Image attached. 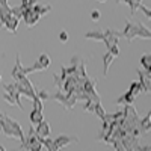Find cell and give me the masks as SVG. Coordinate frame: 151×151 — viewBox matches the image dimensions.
Wrapping results in <instances>:
<instances>
[{
    "mask_svg": "<svg viewBox=\"0 0 151 151\" xmlns=\"http://www.w3.org/2000/svg\"><path fill=\"white\" fill-rule=\"evenodd\" d=\"M100 17H101V14H100V11L94 9V11L91 12V18H92L94 21H98V20H100Z\"/></svg>",
    "mask_w": 151,
    "mask_h": 151,
    "instance_id": "4dcf8cb0",
    "label": "cell"
},
{
    "mask_svg": "<svg viewBox=\"0 0 151 151\" xmlns=\"http://www.w3.org/2000/svg\"><path fill=\"white\" fill-rule=\"evenodd\" d=\"M71 142H79V139H77L76 136H68V134H60V136H58L56 139H55L56 151L60 150V148H64V147H67V145L71 144Z\"/></svg>",
    "mask_w": 151,
    "mask_h": 151,
    "instance_id": "ba28073f",
    "label": "cell"
},
{
    "mask_svg": "<svg viewBox=\"0 0 151 151\" xmlns=\"http://www.w3.org/2000/svg\"><path fill=\"white\" fill-rule=\"evenodd\" d=\"M137 74H139V83L142 86V92H150V86H151V83H150V71L139 70Z\"/></svg>",
    "mask_w": 151,
    "mask_h": 151,
    "instance_id": "7c38bea8",
    "label": "cell"
},
{
    "mask_svg": "<svg viewBox=\"0 0 151 151\" xmlns=\"http://www.w3.org/2000/svg\"><path fill=\"white\" fill-rule=\"evenodd\" d=\"M3 100H5V101H6V103H9V104H12V106H17V104H15V100H14V98H12V97H11V95H9L8 92H6V94H3Z\"/></svg>",
    "mask_w": 151,
    "mask_h": 151,
    "instance_id": "f1b7e54d",
    "label": "cell"
},
{
    "mask_svg": "<svg viewBox=\"0 0 151 151\" xmlns=\"http://www.w3.org/2000/svg\"><path fill=\"white\" fill-rule=\"evenodd\" d=\"M48 100H55V101H58L60 106H64V109H67V110L73 109L76 106V103H77V98H76L74 94L64 92L62 89H59L55 94H50V98Z\"/></svg>",
    "mask_w": 151,
    "mask_h": 151,
    "instance_id": "3957f363",
    "label": "cell"
},
{
    "mask_svg": "<svg viewBox=\"0 0 151 151\" xmlns=\"http://www.w3.org/2000/svg\"><path fill=\"white\" fill-rule=\"evenodd\" d=\"M129 92L136 98V95H139L141 92H142V86H141V83H139V80H134V82H132L130 83V88H129Z\"/></svg>",
    "mask_w": 151,
    "mask_h": 151,
    "instance_id": "ffe728a7",
    "label": "cell"
},
{
    "mask_svg": "<svg viewBox=\"0 0 151 151\" xmlns=\"http://www.w3.org/2000/svg\"><path fill=\"white\" fill-rule=\"evenodd\" d=\"M137 9H142V12H144V14L150 18L151 17V12H150V9L147 8V6H144V5H139V8H137Z\"/></svg>",
    "mask_w": 151,
    "mask_h": 151,
    "instance_id": "1f68e13d",
    "label": "cell"
},
{
    "mask_svg": "<svg viewBox=\"0 0 151 151\" xmlns=\"http://www.w3.org/2000/svg\"><path fill=\"white\" fill-rule=\"evenodd\" d=\"M14 85H15V88H17V89H18V92H20L21 95H24V97H27V98H30V100H33V98L36 97V92H35V88L32 86L30 80L27 79V76H24V77H21L20 80L14 82Z\"/></svg>",
    "mask_w": 151,
    "mask_h": 151,
    "instance_id": "5b68a950",
    "label": "cell"
},
{
    "mask_svg": "<svg viewBox=\"0 0 151 151\" xmlns=\"http://www.w3.org/2000/svg\"><path fill=\"white\" fill-rule=\"evenodd\" d=\"M98 2H106V0H98Z\"/></svg>",
    "mask_w": 151,
    "mask_h": 151,
    "instance_id": "e575fe53",
    "label": "cell"
},
{
    "mask_svg": "<svg viewBox=\"0 0 151 151\" xmlns=\"http://www.w3.org/2000/svg\"><path fill=\"white\" fill-rule=\"evenodd\" d=\"M94 106H95V103L92 101V100L86 98V100H85V106H83V110H85V112H91V113H94Z\"/></svg>",
    "mask_w": 151,
    "mask_h": 151,
    "instance_id": "484cf974",
    "label": "cell"
},
{
    "mask_svg": "<svg viewBox=\"0 0 151 151\" xmlns=\"http://www.w3.org/2000/svg\"><path fill=\"white\" fill-rule=\"evenodd\" d=\"M94 113H95V115H97L100 119L104 118L106 112H104V109H103V106H101V101H100V103H95V106H94Z\"/></svg>",
    "mask_w": 151,
    "mask_h": 151,
    "instance_id": "603a6c76",
    "label": "cell"
},
{
    "mask_svg": "<svg viewBox=\"0 0 151 151\" xmlns=\"http://www.w3.org/2000/svg\"><path fill=\"white\" fill-rule=\"evenodd\" d=\"M35 133L36 136H40V137H45V136H50V133H52V130H50V125L47 121H40L36 125H35Z\"/></svg>",
    "mask_w": 151,
    "mask_h": 151,
    "instance_id": "8fae6325",
    "label": "cell"
},
{
    "mask_svg": "<svg viewBox=\"0 0 151 151\" xmlns=\"http://www.w3.org/2000/svg\"><path fill=\"white\" fill-rule=\"evenodd\" d=\"M0 6H9L8 0H0Z\"/></svg>",
    "mask_w": 151,
    "mask_h": 151,
    "instance_id": "d6a6232c",
    "label": "cell"
},
{
    "mask_svg": "<svg viewBox=\"0 0 151 151\" xmlns=\"http://www.w3.org/2000/svg\"><path fill=\"white\" fill-rule=\"evenodd\" d=\"M40 141L42 144V147L48 151H56V147H55V141L50 139V136H45V137H40Z\"/></svg>",
    "mask_w": 151,
    "mask_h": 151,
    "instance_id": "d6986e66",
    "label": "cell"
},
{
    "mask_svg": "<svg viewBox=\"0 0 151 151\" xmlns=\"http://www.w3.org/2000/svg\"><path fill=\"white\" fill-rule=\"evenodd\" d=\"M0 83H2V76H0Z\"/></svg>",
    "mask_w": 151,
    "mask_h": 151,
    "instance_id": "d590c367",
    "label": "cell"
},
{
    "mask_svg": "<svg viewBox=\"0 0 151 151\" xmlns=\"http://www.w3.org/2000/svg\"><path fill=\"white\" fill-rule=\"evenodd\" d=\"M133 101H134V97L127 91V92H124V94L116 100V104H124V106H125V104H132Z\"/></svg>",
    "mask_w": 151,
    "mask_h": 151,
    "instance_id": "e0dca14e",
    "label": "cell"
},
{
    "mask_svg": "<svg viewBox=\"0 0 151 151\" xmlns=\"http://www.w3.org/2000/svg\"><path fill=\"white\" fill-rule=\"evenodd\" d=\"M11 14L14 15V17H17L18 20H21V18H23V6L20 5V6H14V8H11Z\"/></svg>",
    "mask_w": 151,
    "mask_h": 151,
    "instance_id": "cb8c5ba5",
    "label": "cell"
},
{
    "mask_svg": "<svg viewBox=\"0 0 151 151\" xmlns=\"http://www.w3.org/2000/svg\"><path fill=\"white\" fill-rule=\"evenodd\" d=\"M141 65L144 67V70L150 71V68H151V56H150V53L142 55V58H141Z\"/></svg>",
    "mask_w": 151,
    "mask_h": 151,
    "instance_id": "7402d4cb",
    "label": "cell"
},
{
    "mask_svg": "<svg viewBox=\"0 0 151 151\" xmlns=\"http://www.w3.org/2000/svg\"><path fill=\"white\" fill-rule=\"evenodd\" d=\"M11 76H12V79H14L15 82L26 76L24 74V67L21 65V60H20V53H17V56H15V65H14V70H12Z\"/></svg>",
    "mask_w": 151,
    "mask_h": 151,
    "instance_id": "30bf717a",
    "label": "cell"
},
{
    "mask_svg": "<svg viewBox=\"0 0 151 151\" xmlns=\"http://www.w3.org/2000/svg\"><path fill=\"white\" fill-rule=\"evenodd\" d=\"M86 40H95V41H103L104 40V32L103 30H89L85 33Z\"/></svg>",
    "mask_w": 151,
    "mask_h": 151,
    "instance_id": "9a60e30c",
    "label": "cell"
},
{
    "mask_svg": "<svg viewBox=\"0 0 151 151\" xmlns=\"http://www.w3.org/2000/svg\"><path fill=\"white\" fill-rule=\"evenodd\" d=\"M112 30H113V29H112ZM113 33H115L118 38L124 36L129 42H132L136 36L144 38V40H150V38H151V32H150L148 27H145L141 21L133 23L132 20H127V21H125L124 30H121V32H119V30H113Z\"/></svg>",
    "mask_w": 151,
    "mask_h": 151,
    "instance_id": "6da1fadb",
    "label": "cell"
},
{
    "mask_svg": "<svg viewBox=\"0 0 151 151\" xmlns=\"http://www.w3.org/2000/svg\"><path fill=\"white\" fill-rule=\"evenodd\" d=\"M107 52H110V55L113 56V58H118V55H119V48H118V44H115V45H112Z\"/></svg>",
    "mask_w": 151,
    "mask_h": 151,
    "instance_id": "4316f807",
    "label": "cell"
},
{
    "mask_svg": "<svg viewBox=\"0 0 151 151\" xmlns=\"http://www.w3.org/2000/svg\"><path fill=\"white\" fill-rule=\"evenodd\" d=\"M36 3V0H21V6L23 8H32Z\"/></svg>",
    "mask_w": 151,
    "mask_h": 151,
    "instance_id": "83f0119b",
    "label": "cell"
},
{
    "mask_svg": "<svg viewBox=\"0 0 151 151\" xmlns=\"http://www.w3.org/2000/svg\"><path fill=\"white\" fill-rule=\"evenodd\" d=\"M139 127H141V132H142V133H147V132H150V129H151L150 112H148V115H147V116H144L142 119H139Z\"/></svg>",
    "mask_w": 151,
    "mask_h": 151,
    "instance_id": "ac0fdd59",
    "label": "cell"
},
{
    "mask_svg": "<svg viewBox=\"0 0 151 151\" xmlns=\"http://www.w3.org/2000/svg\"><path fill=\"white\" fill-rule=\"evenodd\" d=\"M21 150H30V151H40L42 150V144L40 141V136H36L35 133V129L30 127L29 129V133H27V137H24V141L21 142Z\"/></svg>",
    "mask_w": 151,
    "mask_h": 151,
    "instance_id": "277c9868",
    "label": "cell"
},
{
    "mask_svg": "<svg viewBox=\"0 0 151 151\" xmlns=\"http://www.w3.org/2000/svg\"><path fill=\"white\" fill-rule=\"evenodd\" d=\"M35 92H36V97L40 98V100H42V101H45V100L50 98V94L45 89H35Z\"/></svg>",
    "mask_w": 151,
    "mask_h": 151,
    "instance_id": "d4e9b609",
    "label": "cell"
},
{
    "mask_svg": "<svg viewBox=\"0 0 151 151\" xmlns=\"http://www.w3.org/2000/svg\"><path fill=\"white\" fill-rule=\"evenodd\" d=\"M29 118H30V122H32V125H36L40 121H42L44 119V115H42V110H38V109H32V112H30V115H29Z\"/></svg>",
    "mask_w": 151,
    "mask_h": 151,
    "instance_id": "5bb4252c",
    "label": "cell"
},
{
    "mask_svg": "<svg viewBox=\"0 0 151 151\" xmlns=\"http://www.w3.org/2000/svg\"><path fill=\"white\" fill-rule=\"evenodd\" d=\"M50 64H52V58H50L47 53H41L40 58H38V60L35 62V64L29 68H24V74H30V73H35V71H47V68L50 67Z\"/></svg>",
    "mask_w": 151,
    "mask_h": 151,
    "instance_id": "8992f818",
    "label": "cell"
},
{
    "mask_svg": "<svg viewBox=\"0 0 151 151\" xmlns=\"http://www.w3.org/2000/svg\"><path fill=\"white\" fill-rule=\"evenodd\" d=\"M3 88H5V91L15 100V104H17V107L20 109V110H23V104H21V94L18 92V89L15 88V85L12 83V85H3Z\"/></svg>",
    "mask_w": 151,
    "mask_h": 151,
    "instance_id": "9c48e42d",
    "label": "cell"
},
{
    "mask_svg": "<svg viewBox=\"0 0 151 151\" xmlns=\"http://www.w3.org/2000/svg\"><path fill=\"white\" fill-rule=\"evenodd\" d=\"M0 151H5V147H0Z\"/></svg>",
    "mask_w": 151,
    "mask_h": 151,
    "instance_id": "836d02e7",
    "label": "cell"
},
{
    "mask_svg": "<svg viewBox=\"0 0 151 151\" xmlns=\"http://www.w3.org/2000/svg\"><path fill=\"white\" fill-rule=\"evenodd\" d=\"M113 58L112 55H110V52H107L104 56H103V67H104V70H103V74L104 76H107V71H109V67H110V64L113 62Z\"/></svg>",
    "mask_w": 151,
    "mask_h": 151,
    "instance_id": "44dd1931",
    "label": "cell"
},
{
    "mask_svg": "<svg viewBox=\"0 0 151 151\" xmlns=\"http://www.w3.org/2000/svg\"><path fill=\"white\" fill-rule=\"evenodd\" d=\"M41 15L36 14L35 11H32V8H23V20L26 21V26L27 27H32L35 24L40 21Z\"/></svg>",
    "mask_w": 151,
    "mask_h": 151,
    "instance_id": "52a82bcc",
    "label": "cell"
},
{
    "mask_svg": "<svg viewBox=\"0 0 151 151\" xmlns=\"http://www.w3.org/2000/svg\"><path fill=\"white\" fill-rule=\"evenodd\" d=\"M18 23H20V20H18L17 17L11 15V18L6 21V24L3 26V29H6V30H8V32H11V33H15V32H17V29H18Z\"/></svg>",
    "mask_w": 151,
    "mask_h": 151,
    "instance_id": "4fadbf2b",
    "label": "cell"
},
{
    "mask_svg": "<svg viewBox=\"0 0 151 151\" xmlns=\"http://www.w3.org/2000/svg\"><path fill=\"white\" fill-rule=\"evenodd\" d=\"M2 118V127H0V133L5 134L6 137H14V139H20L21 142L24 141V133H23V127L18 121H15L14 118H11L6 113H0Z\"/></svg>",
    "mask_w": 151,
    "mask_h": 151,
    "instance_id": "7a4b0ae2",
    "label": "cell"
},
{
    "mask_svg": "<svg viewBox=\"0 0 151 151\" xmlns=\"http://www.w3.org/2000/svg\"><path fill=\"white\" fill-rule=\"evenodd\" d=\"M32 11H35L36 14H40V15L42 17L44 14H47V12L52 11V5H41V3L36 2V3L32 6Z\"/></svg>",
    "mask_w": 151,
    "mask_h": 151,
    "instance_id": "2e32d148",
    "label": "cell"
},
{
    "mask_svg": "<svg viewBox=\"0 0 151 151\" xmlns=\"http://www.w3.org/2000/svg\"><path fill=\"white\" fill-rule=\"evenodd\" d=\"M59 40H60L62 42H67V41H68V32H67V30H62V32L59 33Z\"/></svg>",
    "mask_w": 151,
    "mask_h": 151,
    "instance_id": "f546056e",
    "label": "cell"
}]
</instances>
